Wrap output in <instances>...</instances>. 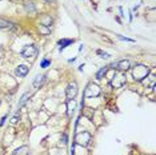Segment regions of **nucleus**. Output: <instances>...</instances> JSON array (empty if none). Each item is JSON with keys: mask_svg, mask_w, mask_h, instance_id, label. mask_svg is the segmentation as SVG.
Segmentation results:
<instances>
[{"mask_svg": "<svg viewBox=\"0 0 156 155\" xmlns=\"http://www.w3.org/2000/svg\"><path fill=\"white\" fill-rule=\"evenodd\" d=\"M37 54H39V51H37V48L35 47L34 44H28V45H26V47L22 50V56H23V58H26V59L36 58Z\"/></svg>", "mask_w": 156, "mask_h": 155, "instance_id": "nucleus-3", "label": "nucleus"}, {"mask_svg": "<svg viewBox=\"0 0 156 155\" xmlns=\"http://www.w3.org/2000/svg\"><path fill=\"white\" fill-rule=\"evenodd\" d=\"M24 8H26L27 12H31V13L36 11V8H35V4H34L32 2H27L26 4H24Z\"/></svg>", "mask_w": 156, "mask_h": 155, "instance_id": "nucleus-13", "label": "nucleus"}, {"mask_svg": "<svg viewBox=\"0 0 156 155\" xmlns=\"http://www.w3.org/2000/svg\"><path fill=\"white\" fill-rule=\"evenodd\" d=\"M150 75V68L147 66H143V64H137L133 67L132 70V76L136 82H143L145 78H148Z\"/></svg>", "mask_w": 156, "mask_h": 155, "instance_id": "nucleus-1", "label": "nucleus"}, {"mask_svg": "<svg viewBox=\"0 0 156 155\" xmlns=\"http://www.w3.org/2000/svg\"><path fill=\"white\" fill-rule=\"evenodd\" d=\"M30 98H31V94L30 92H26L22 96V99H20V102H19V108H23L24 106H26V103L28 100H30Z\"/></svg>", "mask_w": 156, "mask_h": 155, "instance_id": "nucleus-10", "label": "nucleus"}, {"mask_svg": "<svg viewBox=\"0 0 156 155\" xmlns=\"http://www.w3.org/2000/svg\"><path fill=\"white\" fill-rule=\"evenodd\" d=\"M40 31H41L43 34H45V35L49 34V30H48V28H45L44 26H40Z\"/></svg>", "mask_w": 156, "mask_h": 155, "instance_id": "nucleus-20", "label": "nucleus"}, {"mask_svg": "<svg viewBox=\"0 0 156 155\" xmlns=\"http://www.w3.org/2000/svg\"><path fill=\"white\" fill-rule=\"evenodd\" d=\"M124 84H126V76H124L123 74H116V75L113 76V79L111 80V86L113 88H120Z\"/></svg>", "mask_w": 156, "mask_h": 155, "instance_id": "nucleus-5", "label": "nucleus"}, {"mask_svg": "<svg viewBox=\"0 0 156 155\" xmlns=\"http://www.w3.org/2000/svg\"><path fill=\"white\" fill-rule=\"evenodd\" d=\"M44 75H37L36 78H35V80H34V86L36 87V88H39V87L43 84V82H44Z\"/></svg>", "mask_w": 156, "mask_h": 155, "instance_id": "nucleus-12", "label": "nucleus"}, {"mask_svg": "<svg viewBox=\"0 0 156 155\" xmlns=\"http://www.w3.org/2000/svg\"><path fill=\"white\" fill-rule=\"evenodd\" d=\"M119 39H122V40H126V41H133L132 39H128V38H123V36H120V35H118Z\"/></svg>", "mask_w": 156, "mask_h": 155, "instance_id": "nucleus-21", "label": "nucleus"}, {"mask_svg": "<svg viewBox=\"0 0 156 155\" xmlns=\"http://www.w3.org/2000/svg\"><path fill=\"white\" fill-rule=\"evenodd\" d=\"M72 43H73L72 39H63V40H60V41H59V44H60V50H63L64 47H67V45H69V44H72Z\"/></svg>", "mask_w": 156, "mask_h": 155, "instance_id": "nucleus-14", "label": "nucleus"}, {"mask_svg": "<svg viewBox=\"0 0 156 155\" xmlns=\"http://www.w3.org/2000/svg\"><path fill=\"white\" fill-rule=\"evenodd\" d=\"M40 23H41V26H44V27H49L52 24V19H51V16H48V15H45L43 16L40 19Z\"/></svg>", "mask_w": 156, "mask_h": 155, "instance_id": "nucleus-11", "label": "nucleus"}, {"mask_svg": "<svg viewBox=\"0 0 156 155\" xmlns=\"http://www.w3.org/2000/svg\"><path fill=\"white\" fill-rule=\"evenodd\" d=\"M90 142H91V134L87 132V131L77 134L76 138H75V143L79 144V146H84V147H86V146L90 144Z\"/></svg>", "mask_w": 156, "mask_h": 155, "instance_id": "nucleus-2", "label": "nucleus"}, {"mask_svg": "<svg viewBox=\"0 0 156 155\" xmlns=\"http://www.w3.org/2000/svg\"><path fill=\"white\" fill-rule=\"evenodd\" d=\"M77 84L76 83H69L68 86H67V90H66V95H67V98H68V100L69 99H75L76 98V95H77Z\"/></svg>", "mask_w": 156, "mask_h": 155, "instance_id": "nucleus-6", "label": "nucleus"}, {"mask_svg": "<svg viewBox=\"0 0 156 155\" xmlns=\"http://www.w3.org/2000/svg\"><path fill=\"white\" fill-rule=\"evenodd\" d=\"M28 71H30V68L26 66V64H22V66H19L16 68V75L19 76V78H23V76H26Z\"/></svg>", "mask_w": 156, "mask_h": 155, "instance_id": "nucleus-8", "label": "nucleus"}, {"mask_svg": "<svg viewBox=\"0 0 156 155\" xmlns=\"http://www.w3.org/2000/svg\"><path fill=\"white\" fill-rule=\"evenodd\" d=\"M129 67H131V62L127 60V59L115 62V68L119 70V71H127V70H129Z\"/></svg>", "mask_w": 156, "mask_h": 155, "instance_id": "nucleus-7", "label": "nucleus"}, {"mask_svg": "<svg viewBox=\"0 0 156 155\" xmlns=\"http://www.w3.org/2000/svg\"><path fill=\"white\" fill-rule=\"evenodd\" d=\"M67 108H68V116L71 118V116L73 115V112H75V110H76V100L69 99L68 103H67Z\"/></svg>", "mask_w": 156, "mask_h": 155, "instance_id": "nucleus-9", "label": "nucleus"}, {"mask_svg": "<svg viewBox=\"0 0 156 155\" xmlns=\"http://www.w3.org/2000/svg\"><path fill=\"white\" fill-rule=\"evenodd\" d=\"M49 64H51V60H48V59H44V60L41 62V68H47Z\"/></svg>", "mask_w": 156, "mask_h": 155, "instance_id": "nucleus-17", "label": "nucleus"}, {"mask_svg": "<svg viewBox=\"0 0 156 155\" xmlns=\"http://www.w3.org/2000/svg\"><path fill=\"white\" fill-rule=\"evenodd\" d=\"M20 121V116H17V115H15V116H13V118L11 119V123H12V124H16V123L17 122H19Z\"/></svg>", "mask_w": 156, "mask_h": 155, "instance_id": "nucleus-19", "label": "nucleus"}, {"mask_svg": "<svg viewBox=\"0 0 156 155\" xmlns=\"http://www.w3.org/2000/svg\"><path fill=\"white\" fill-rule=\"evenodd\" d=\"M107 71H108V67H103V68H100V70H99V72L96 74V79L98 80L103 79V76L107 74Z\"/></svg>", "mask_w": 156, "mask_h": 155, "instance_id": "nucleus-15", "label": "nucleus"}, {"mask_svg": "<svg viewBox=\"0 0 156 155\" xmlns=\"http://www.w3.org/2000/svg\"><path fill=\"white\" fill-rule=\"evenodd\" d=\"M8 27H12V23L3 19V17H0V28H8Z\"/></svg>", "mask_w": 156, "mask_h": 155, "instance_id": "nucleus-16", "label": "nucleus"}, {"mask_svg": "<svg viewBox=\"0 0 156 155\" xmlns=\"http://www.w3.org/2000/svg\"><path fill=\"white\" fill-rule=\"evenodd\" d=\"M98 54L99 55H101V58H109V54H107V52H103V51H100V50H98Z\"/></svg>", "mask_w": 156, "mask_h": 155, "instance_id": "nucleus-18", "label": "nucleus"}, {"mask_svg": "<svg viewBox=\"0 0 156 155\" xmlns=\"http://www.w3.org/2000/svg\"><path fill=\"white\" fill-rule=\"evenodd\" d=\"M100 92H101L100 87H99L98 84L91 83V84H88V87L86 88V92H84V95H86L87 98H96V96L100 95Z\"/></svg>", "mask_w": 156, "mask_h": 155, "instance_id": "nucleus-4", "label": "nucleus"}, {"mask_svg": "<svg viewBox=\"0 0 156 155\" xmlns=\"http://www.w3.org/2000/svg\"><path fill=\"white\" fill-rule=\"evenodd\" d=\"M45 2H48V3H52V2H55V0H45Z\"/></svg>", "mask_w": 156, "mask_h": 155, "instance_id": "nucleus-22", "label": "nucleus"}]
</instances>
